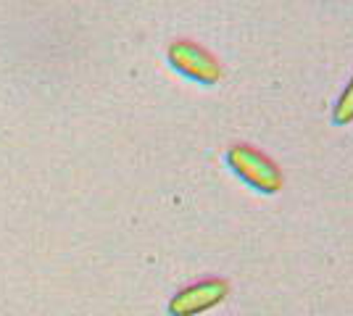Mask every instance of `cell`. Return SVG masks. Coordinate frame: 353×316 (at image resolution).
Wrapping results in <instances>:
<instances>
[{"mask_svg":"<svg viewBox=\"0 0 353 316\" xmlns=\"http://www.w3.org/2000/svg\"><path fill=\"white\" fill-rule=\"evenodd\" d=\"M227 164L248 187H253L261 196H274L282 190V171L266 153L253 145L237 143L227 151Z\"/></svg>","mask_w":353,"mask_h":316,"instance_id":"6da1fadb","label":"cell"},{"mask_svg":"<svg viewBox=\"0 0 353 316\" xmlns=\"http://www.w3.org/2000/svg\"><path fill=\"white\" fill-rule=\"evenodd\" d=\"M166 59L182 76L201 85H216L221 79V63L206 48H201L192 40H176L166 50Z\"/></svg>","mask_w":353,"mask_h":316,"instance_id":"7a4b0ae2","label":"cell"},{"mask_svg":"<svg viewBox=\"0 0 353 316\" xmlns=\"http://www.w3.org/2000/svg\"><path fill=\"white\" fill-rule=\"evenodd\" d=\"M230 295V282L221 277H208L201 282L182 287L174 298L169 301V314L172 316H198L206 314L227 301Z\"/></svg>","mask_w":353,"mask_h":316,"instance_id":"3957f363","label":"cell"},{"mask_svg":"<svg viewBox=\"0 0 353 316\" xmlns=\"http://www.w3.org/2000/svg\"><path fill=\"white\" fill-rule=\"evenodd\" d=\"M332 121L338 127H345V124L353 121V79L345 85V90H343V95H340L335 108H332Z\"/></svg>","mask_w":353,"mask_h":316,"instance_id":"277c9868","label":"cell"}]
</instances>
